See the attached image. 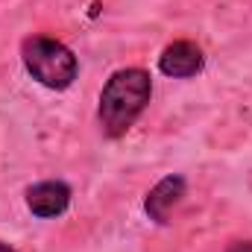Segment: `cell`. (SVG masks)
<instances>
[{
  "instance_id": "obj_6",
  "label": "cell",
  "mask_w": 252,
  "mask_h": 252,
  "mask_svg": "<svg viewBox=\"0 0 252 252\" xmlns=\"http://www.w3.org/2000/svg\"><path fill=\"white\" fill-rule=\"evenodd\" d=\"M226 252H252V241H238V244H232Z\"/></svg>"
},
{
  "instance_id": "obj_7",
  "label": "cell",
  "mask_w": 252,
  "mask_h": 252,
  "mask_svg": "<svg viewBox=\"0 0 252 252\" xmlns=\"http://www.w3.org/2000/svg\"><path fill=\"white\" fill-rule=\"evenodd\" d=\"M0 252H15L12 247H6V244H0Z\"/></svg>"
},
{
  "instance_id": "obj_1",
  "label": "cell",
  "mask_w": 252,
  "mask_h": 252,
  "mask_svg": "<svg viewBox=\"0 0 252 252\" xmlns=\"http://www.w3.org/2000/svg\"><path fill=\"white\" fill-rule=\"evenodd\" d=\"M153 94L150 73L141 67H121L109 76L100 94V126L109 138H121L129 126L138 121V115L147 109Z\"/></svg>"
},
{
  "instance_id": "obj_4",
  "label": "cell",
  "mask_w": 252,
  "mask_h": 252,
  "mask_svg": "<svg viewBox=\"0 0 252 252\" xmlns=\"http://www.w3.org/2000/svg\"><path fill=\"white\" fill-rule=\"evenodd\" d=\"M182 196H185V179H182V176H164L156 188L147 193L144 208H147L150 220L167 223V220H170V211L182 202Z\"/></svg>"
},
{
  "instance_id": "obj_2",
  "label": "cell",
  "mask_w": 252,
  "mask_h": 252,
  "mask_svg": "<svg viewBox=\"0 0 252 252\" xmlns=\"http://www.w3.org/2000/svg\"><path fill=\"white\" fill-rule=\"evenodd\" d=\"M21 59L35 82H41L44 88H53V91H64L76 79V70H79L76 56L62 41L47 38V35H30L21 44Z\"/></svg>"
},
{
  "instance_id": "obj_5",
  "label": "cell",
  "mask_w": 252,
  "mask_h": 252,
  "mask_svg": "<svg viewBox=\"0 0 252 252\" xmlns=\"http://www.w3.org/2000/svg\"><path fill=\"white\" fill-rule=\"evenodd\" d=\"M67 202H70V188L64 182H38V185L27 188V205L41 220L62 214Z\"/></svg>"
},
{
  "instance_id": "obj_3",
  "label": "cell",
  "mask_w": 252,
  "mask_h": 252,
  "mask_svg": "<svg viewBox=\"0 0 252 252\" xmlns=\"http://www.w3.org/2000/svg\"><path fill=\"white\" fill-rule=\"evenodd\" d=\"M205 64V56L202 50L193 44V41H173L164 47V53L158 56V67L161 73L173 76V79H188V76H196Z\"/></svg>"
}]
</instances>
